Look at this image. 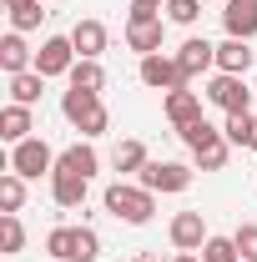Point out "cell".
Segmentation results:
<instances>
[{
	"label": "cell",
	"mask_w": 257,
	"mask_h": 262,
	"mask_svg": "<svg viewBox=\"0 0 257 262\" xmlns=\"http://www.w3.org/2000/svg\"><path fill=\"white\" fill-rule=\"evenodd\" d=\"M237 242L232 237H207V247H202V262H237Z\"/></svg>",
	"instance_id": "25"
},
{
	"label": "cell",
	"mask_w": 257,
	"mask_h": 262,
	"mask_svg": "<svg viewBox=\"0 0 257 262\" xmlns=\"http://www.w3.org/2000/svg\"><path fill=\"white\" fill-rule=\"evenodd\" d=\"M96 151H91V146H81V141H76V146H66L61 157H56V171H76V177H86V182H91V177H96Z\"/></svg>",
	"instance_id": "14"
},
{
	"label": "cell",
	"mask_w": 257,
	"mask_h": 262,
	"mask_svg": "<svg viewBox=\"0 0 257 262\" xmlns=\"http://www.w3.org/2000/svg\"><path fill=\"white\" fill-rule=\"evenodd\" d=\"M166 15H172L177 26H192L197 15H202V0H166Z\"/></svg>",
	"instance_id": "31"
},
{
	"label": "cell",
	"mask_w": 257,
	"mask_h": 262,
	"mask_svg": "<svg viewBox=\"0 0 257 262\" xmlns=\"http://www.w3.org/2000/svg\"><path fill=\"white\" fill-rule=\"evenodd\" d=\"M51 196H56V207H81V202H86V177L56 171V177H51Z\"/></svg>",
	"instance_id": "15"
},
{
	"label": "cell",
	"mask_w": 257,
	"mask_h": 262,
	"mask_svg": "<svg viewBox=\"0 0 257 262\" xmlns=\"http://www.w3.org/2000/svg\"><path fill=\"white\" fill-rule=\"evenodd\" d=\"M177 66H182V76L192 81V76H202L207 66H217V46H212V40H202V35H192V40L177 51Z\"/></svg>",
	"instance_id": "11"
},
{
	"label": "cell",
	"mask_w": 257,
	"mask_h": 262,
	"mask_svg": "<svg viewBox=\"0 0 257 262\" xmlns=\"http://www.w3.org/2000/svg\"><path fill=\"white\" fill-rule=\"evenodd\" d=\"M232 242H237V252L247 262H257V222H242V227L232 232Z\"/></svg>",
	"instance_id": "30"
},
{
	"label": "cell",
	"mask_w": 257,
	"mask_h": 262,
	"mask_svg": "<svg viewBox=\"0 0 257 262\" xmlns=\"http://www.w3.org/2000/svg\"><path fill=\"white\" fill-rule=\"evenodd\" d=\"M227 146H232V141L222 136V141L202 146V151H192V157H197V166H202V171H222V166H227Z\"/></svg>",
	"instance_id": "27"
},
{
	"label": "cell",
	"mask_w": 257,
	"mask_h": 262,
	"mask_svg": "<svg viewBox=\"0 0 257 262\" xmlns=\"http://www.w3.org/2000/svg\"><path fill=\"white\" fill-rule=\"evenodd\" d=\"M101 86H106V71H101L96 61H76L71 66V91H96L101 96Z\"/></svg>",
	"instance_id": "20"
},
{
	"label": "cell",
	"mask_w": 257,
	"mask_h": 262,
	"mask_svg": "<svg viewBox=\"0 0 257 262\" xmlns=\"http://www.w3.org/2000/svg\"><path fill=\"white\" fill-rule=\"evenodd\" d=\"M71 46H76V56H81V61H96L101 51H106V26H101V20H76Z\"/></svg>",
	"instance_id": "13"
},
{
	"label": "cell",
	"mask_w": 257,
	"mask_h": 262,
	"mask_svg": "<svg viewBox=\"0 0 257 262\" xmlns=\"http://www.w3.org/2000/svg\"><path fill=\"white\" fill-rule=\"evenodd\" d=\"M131 10H146V15H157V10H161V0H131Z\"/></svg>",
	"instance_id": "33"
},
{
	"label": "cell",
	"mask_w": 257,
	"mask_h": 262,
	"mask_svg": "<svg viewBox=\"0 0 257 262\" xmlns=\"http://www.w3.org/2000/svg\"><path fill=\"white\" fill-rule=\"evenodd\" d=\"M81 61L76 56V46H71V35H51L40 51H35V71L51 81V76H71V66Z\"/></svg>",
	"instance_id": "4"
},
{
	"label": "cell",
	"mask_w": 257,
	"mask_h": 262,
	"mask_svg": "<svg viewBox=\"0 0 257 262\" xmlns=\"http://www.w3.org/2000/svg\"><path fill=\"white\" fill-rule=\"evenodd\" d=\"M56 166V151L40 141V136H26L15 151H10V171H20V177H40V171H51Z\"/></svg>",
	"instance_id": "5"
},
{
	"label": "cell",
	"mask_w": 257,
	"mask_h": 262,
	"mask_svg": "<svg viewBox=\"0 0 257 262\" xmlns=\"http://www.w3.org/2000/svg\"><path fill=\"white\" fill-rule=\"evenodd\" d=\"M26 66H31V46L20 40V31H10L0 40V71H5V76H20Z\"/></svg>",
	"instance_id": "16"
},
{
	"label": "cell",
	"mask_w": 257,
	"mask_h": 262,
	"mask_svg": "<svg viewBox=\"0 0 257 262\" xmlns=\"http://www.w3.org/2000/svg\"><path fill=\"white\" fill-rule=\"evenodd\" d=\"M207 101H212V106H222L227 116H237V111H247V106H252V91L242 86V76H227V71H222V76L207 86Z\"/></svg>",
	"instance_id": "6"
},
{
	"label": "cell",
	"mask_w": 257,
	"mask_h": 262,
	"mask_svg": "<svg viewBox=\"0 0 257 262\" xmlns=\"http://www.w3.org/2000/svg\"><path fill=\"white\" fill-rule=\"evenodd\" d=\"M182 141H187L192 151H202V146L222 141V131H217V126H207V121H192V126H182Z\"/></svg>",
	"instance_id": "26"
},
{
	"label": "cell",
	"mask_w": 257,
	"mask_h": 262,
	"mask_svg": "<svg viewBox=\"0 0 257 262\" xmlns=\"http://www.w3.org/2000/svg\"><path fill=\"white\" fill-rule=\"evenodd\" d=\"M20 202H26V177L20 171L0 177V212H20Z\"/></svg>",
	"instance_id": "21"
},
{
	"label": "cell",
	"mask_w": 257,
	"mask_h": 262,
	"mask_svg": "<svg viewBox=\"0 0 257 262\" xmlns=\"http://www.w3.org/2000/svg\"><path fill=\"white\" fill-rule=\"evenodd\" d=\"M40 15H46L40 5H26V10H10V26H15V31H35V26H40Z\"/></svg>",
	"instance_id": "32"
},
{
	"label": "cell",
	"mask_w": 257,
	"mask_h": 262,
	"mask_svg": "<svg viewBox=\"0 0 257 262\" xmlns=\"http://www.w3.org/2000/svg\"><path fill=\"white\" fill-rule=\"evenodd\" d=\"M141 187H146V192H187V187H192V166H182V162H146L141 166Z\"/></svg>",
	"instance_id": "3"
},
{
	"label": "cell",
	"mask_w": 257,
	"mask_h": 262,
	"mask_svg": "<svg viewBox=\"0 0 257 262\" xmlns=\"http://www.w3.org/2000/svg\"><path fill=\"white\" fill-rule=\"evenodd\" d=\"M126 46H131V51H141V56H157V51H161V15L131 10V20H126Z\"/></svg>",
	"instance_id": "7"
},
{
	"label": "cell",
	"mask_w": 257,
	"mask_h": 262,
	"mask_svg": "<svg viewBox=\"0 0 257 262\" xmlns=\"http://www.w3.org/2000/svg\"><path fill=\"white\" fill-rule=\"evenodd\" d=\"M247 131H252V116H247V111H237V116H227L222 136L232 141V146H247Z\"/></svg>",
	"instance_id": "29"
},
{
	"label": "cell",
	"mask_w": 257,
	"mask_h": 262,
	"mask_svg": "<svg viewBox=\"0 0 257 262\" xmlns=\"http://www.w3.org/2000/svg\"><path fill=\"white\" fill-rule=\"evenodd\" d=\"M46 252L61 257V262H76V227H56L46 237Z\"/></svg>",
	"instance_id": "22"
},
{
	"label": "cell",
	"mask_w": 257,
	"mask_h": 262,
	"mask_svg": "<svg viewBox=\"0 0 257 262\" xmlns=\"http://www.w3.org/2000/svg\"><path fill=\"white\" fill-rule=\"evenodd\" d=\"M172 242H177L182 252H202V247H207V222H202V212H177V217H172Z\"/></svg>",
	"instance_id": "9"
},
{
	"label": "cell",
	"mask_w": 257,
	"mask_h": 262,
	"mask_svg": "<svg viewBox=\"0 0 257 262\" xmlns=\"http://www.w3.org/2000/svg\"><path fill=\"white\" fill-rule=\"evenodd\" d=\"M106 212L121 217V222H131V227H141V222H152L157 202H152L146 187H126V182H116V187H106Z\"/></svg>",
	"instance_id": "1"
},
{
	"label": "cell",
	"mask_w": 257,
	"mask_h": 262,
	"mask_svg": "<svg viewBox=\"0 0 257 262\" xmlns=\"http://www.w3.org/2000/svg\"><path fill=\"white\" fill-rule=\"evenodd\" d=\"M10 10H26V5H40V0H5Z\"/></svg>",
	"instance_id": "35"
},
{
	"label": "cell",
	"mask_w": 257,
	"mask_h": 262,
	"mask_svg": "<svg viewBox=\"0 0 257 262\" xmlns=\"http://www.w3.org/2000/svg\"><path fill=\"white\" fill-rule=\"evenodd\" d=\"M222 26H227L232 40H252V35H257V0H227Z\"/></svg>",
	"instance_id": "10"
},
{
	"label": "cell",
	"mask_w": 257,
	"mask_h": 262,
	"mask_svg": "<svg viewBox=\"0 0 257 262\" xmlns=\"http://www.w3.org/2000/svg\"><path fill=\"white\" fill-rule=\"evenodd\" d=\"M146 166V146L141 141H121L116 146V171H141Z\"/></svg>",
	"instance_id": "24"
},
{
	"label": "cell",
	"mask_w": 257,
	"mask_h": 262,
	"mask_svg": "<svg viewBox=\"0 0 257 262\" xmlns=\"http://www.w3.org/2000/svg\"><path fill=\"white\" fill-rule=\"evenodd\" d=\"M141 81H146V86H157V91H182V86H187L182 66L166 61V56H141Z\"/></svg>",
	"instance_id": "8"
},
{
	"label": "cell",
	"mask_w": 257,
	"mask_h": 262,
	"mask_svg": "<svg viewBox=\"0 0 257 262\" xmlns=\"http://www.w3.org/2000/svg\"><path fill=\"white\" fill-rule=\"evenodd\" d=\"M0 247H5V252H20V247H26V227H20V217H15V212H5V217H0Z\"/></svg>",
	"instance_id": "23"
},
{
	"label": "cell",
	"mask_w": 257,
	"mask_h": 262,
	"mask_svg": "<svg viewBox=\"0 0 257 262\" xmlns=\"http://www.w3.org/2000/svg\"><path fill=\"white\" fill-rule=\"evenodd\" d=\"M101 257V237L91 227H76V262H96Z\"/></svg>",
	"instance_id": "28"
},
{
	"label": "cell",
	"mask_w": 257,
	"mask_h": 262,
	"mask_svg": "<svg viewBox=\"0 0 257 262\" xmlns=\"http://www.w3.org/2000/svg\"><path fill=\"white\" fill-rule=\"evenodd\" d=\"M40 86H46L40 71H20V76H10V96H15V106H35V101H40Z\"/></svg>",
	"instance_id": "19"
},
{
	"label": "cell",
	"mask_w": 257,
	"mask_h": 262,
	"mask_svg": "<svg viewBox=\"0 0 257 262\" xmlns=\"http://www.w3.org/2000/svg\"><path fill=\"white\" fill-rule=\"evenodd\" d=\"M217 66H222L227 76H247V66H252V51H247V40H232V35H227L222 46H217Z\"/></svg>",
	"instance_id": "17"
},
{
	"label": "cell",
	"mask_w": 257,
	"mask_h": 262,
	"mask_svg": "<svg viewBox=\"0 0 257 262\" xmlns=\"http://www.w3.org/2000/svg\"><path fill=\"white\" fill-rule=\"evenodd\" d=\"M131 262H152V257H131Z\"/></svg>",
	"instance_id": "37"
},
{
	"label": "cell",
	"mask_w": 257,
	"mask_h": 262,
	"mask_svg": "<svg viewBox=\"0 0 257 262\" xmlns=\"http://www.w3.org/2000/svg\"><path fill=\"white\" fill-rule=\"evenodd\" d=\"M172 262H202V252H177Z\"/></svg>",
	"instance_id": "34"
},
{
	"label": "cell",
	"mask_w": 257,
	"mask_h": 262,
	"mask_svg": "<svg viewBox=\"0 0 257 262\" xmlns=\"http://www.w3.org/2000/svg\"><path fill=\"white\" fill-rule=\"evenodd\" d=\"M61 111L71 126H81L86 136H101V131L111 126V116H106V106H101L96 91H66L61 96Z\"/></svg>",
	"instance_id": "2"
},
{
	"label": "cell",
	"mask_w": 257,
	"mask_h": 262,
	"mask_svg": "<svg viewBox=\"0 0 257 262\" xmlns=\"http://www.w3.org/2000/svg\"><path fill=\"white\" fill-rule=\"evenodd\" d=\"M247 146L257 151V116H252V131H247Z\"/></svg>",
	"instance_id": "36"
},
{
	"label": "cell",
	"mask_w": 257,
	"mask_h": 262,
	"mask_svg": "<svg viewBox=\"0 0 257 262\" xmlns=\"http://www.w3.org/2000/svg\"><path fill=\"white\" fill-rule=\"evenodd\" d=\"M166 121L182 131V126H192V121H202V96L197 91H166Z\"/></svg>",
	"instance_id": "12"
},
{
	"label": "cell",
	"mask_w": 257,
	"mask_h": 262,
	"mask_svg": "<svg viewBox=\"0 0 257 262\" xmlns=\"http://www.w3.org/2000/svg\"><path fill=\"white\" fill-rule=\"evenodd\" d=\"M0 136L20 146V141L31 136V106H5V111H0Z\"/></svg>",
	"instance_id": "18"
}]
</instances>
